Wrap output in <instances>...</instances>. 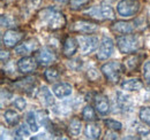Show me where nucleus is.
Masks as SVG:
<instances>
[{"label":"nucleus","instance_id":"obj_38","mask_svg":"<svg viewBox=\"0 0 150 140\" xmlns=\"http://www.w3.org/2000/svg\"><path fill=\"white\" fill-rule=\"evenodd\" d=\"M46 137H45V134L44 133H40V134H38L37 137H31V139H45Z\"/></svg>","mask_w":150,"mask_h":140},{"label":"nucleus","instance_id":"obj_16","mask_svg":"<svg viewBox=\"0 0 150 140\" xmlns=\"http://www.w3.org/2000/svg\"><path fill=\"white\" fill-rule=\"evenodd\" d=\"M115 104L118 106L119 110H122V111H131L132 110V107H133V102H132V99L121 93V92H118L117 93V99H115Z\"/></svg>","mask_w":150,"mask_h":140},{"label":"nucleus","instance_id":"obj_1","mask_svg":"<svg viewBox=\"0 0 150 140\" xmlns=\"http://www.w3.org/2000/svg\"><path fill=\"white\" fill-rule=\"evenodd\" d=\"M38 18L47 29L50 30H59L66 25L65 15L53 7H46L42 9L38 14Z\"/></svg>","mask_w":150,"mask_h":140},{"label":"nucleus","instance_id":"obj_2","mask_svg":"<svg viewBox=\"0 0 150 140\" xmlns=\"http://www.w3.org/2000/svg\"><path fill=\"white\" fill-rule=\"evenodd\" d=\"M144 40L140 35H125L117 38V46L120 53L131 54L143 47Z\"/></svg>","mask_w":150,"mask_h":140},{"label":"nucleus","instance_id":"obj_33","mask_svg":"<svg viewBox=\"0 0 150 140\" xmlns=\"http://www.w3.org/2000/svg\"><path fill=\"white\" fill-rule=\"evenodd\" d=\"M90 0H71V6L73 9H79L89 4Z\"/></svg>","mask_w":150,"mask_h":140},{"label":"nucleus","instance_id":"obj_36","mask_svg":"<svg viewBox=\"0 0 150 140\" xmlns=\"http://www.w3.org/2000/svg\"><path fill=\"white\" fill-rule=\"evenodd\" d=\"M9 56H11L9 52H7V51H4V50L1 51V61H2V62H6V61H8Z\"/></svg>","mask_w":150,"mask_h":140},{"label":"nucleus","instance_id":"obj_8","mask_svg":"<svg viewBox=\"0 0 150 140\" xmlns=\"http://www.w3.org/2000/svg\"><path fill=\"white\" fill-rule=\"evenodd\" d=\"M23 32L15 29L6 30L2 36V43L6 47H15L23 38Z\"/></svg>","mask_w":150,"mask_h":140},{"label":"nucleus","instance_id":"obj_6","mask_svg":"<svg viewBox=\"0 0 150 140\" xmlns=\"http://www.w3.org/2000/svg\"><path fill=\"white\" fill-rule=\"evenodd\" d=\"M77 40H79L80 51L83 55L95 52L99 44L98 38L95 36H80V38Z\"/></svg>","mask_w":150,"mask_h":140},{"label":"nucleus","instance_id":"obj_28","mask_svg":"<svg viewBox=\"0 0 150 140\" xmlns=\"http://www.w3.org/2000/svg\"><path fill=\"white\" fill-rule=\"evenodd\" d=\"M29 136H30V131H29L28 126L24 124L18 126V129L14 131V138H16V139H24Z\"/></svg>","mask_w":150,"mask_h":140},{"label":"nucleus","instance_id":"obj_20","mask_svg":"<svg viewBox=\"0 0 150 140\" xmlns=\"http://www.w3.org/2000/svg\"><path fill=\"white\" fill-rule=\"evenodd\" d=\"M38 97H39L42 104L44 106H46V107H52V106L54 105V98H53L51 91L46 88V86L40 88L39 92H38Z\"/></svg>","mask_w":150,"mask_h":140},{"label":"nucleus","instance_id":"obj_12","mask_svg":"<svg viewBox=\"0 0 150 140\" xmlns=\"http://www.w3.org/2000/svg\"><path fill=\"white\" fill-rule=\"evenodd\" d=\"M79 47H80V46H79V40H77L76 38H74V37L68 36V37L65 39V41H64L62 53H64L65 56L71 57V56H73L75 53L77 52Z\"/></svg>","mask_w":150,"mask_h":140},{"label":"nucleus","instance_id":"obj_14","mask_svg":"<svg viewBox=\"0 0 150 140\" xmlns=\"http://www.w3.org/2000/svg\"><path fill=\"white\" fill-rule=\"evenodd\" d=\"M112 31L120 34V35H129L134 31L135 27L133 25L132 22H126V21H117L114 22L111 27Z\"/></svg>","mask_w":150,"mask_h":140},{"label":"nucleus","instance_id":"obj_27","mask_svg":"<svg viewBox=\"0 0 150 140\" xmlns=\"http://www.w3.org/2000/svg\"><path fill=\"white\" fill-rule=\"evenodd\" d=\"M82 117L84 121L87 122H93L96 120V113H95V109L91 106H86L82 110Z\"/></svg>","mask_w":150,"mask_h":140},{"label":"nucleus","instance_id":"obj_24","mask_svg":"<svg viewBox=\"0 0 150 140\" xmlns=\"http://www.w3.org/2000/svg\"><path fill=\"white\" fill-rule=\"evenodd\" d=\"M82 130V122L79 118H73L68 124V133L71 137H77Z\"/></svg>","mask_w":150,"mask_h":140},{"label":"nucleus","instance_id":"obj_4","mask_svg":"<svg viewBox=\"0 0 150 140\" xmlns=\"http://www.w3.org/2000/svg\"><path fill=\"white\" fill-rule=\"evenodd\" d=\"M102 74L104 75V77L111 82V83H117L122 74V66L120 62L117 61H112V62H108L102 66L100 68Z\"/></svg>","mask_w":150,"mask_h":140},{"label":"nucleus","instance_id":"obj_18","mask_svg":"<svg viewBox=\"0 0 150 140\" xmlns=\"http://www.w3.org/2000/svg\"><path fill=\"white\" fill-rule=\"evenodd\" d=\"M35 80L36 79L34 77H27V78L19 79L15 83H13V86L15 88H18V90H20V91L29 92V91H31L33 88H35V84H36Z\"/></svg>","mask_w":150,"mask_h":140},{"label":"nucleus","instance_id":"obj_39","mask_svg":"<svg viewBox=\"0 0 150 140\" xmlns=\"http://www.w3.org/2000/svg\"><path fill=\"white\" fill-rule=\"evenodd\" d=\"M53 1H56V2L60 4V5H65V4H67L68 0H53Z\"/></svg>","mask_w":150,"mask_h":140},{"label":"nucleus","instance_id":"obj_22","mask_svg":"<svg viewBox=\"0 0 150 140\" xmlns=\"http://www.w3.org/2000/svg\"><path fill=\"white\" fill-rule=\"evenodd\" d=\"M4 120L9 126H15L20 121V115L13 109H8L4 113Z\"/></svg>","mask_w":150,"mask_h":140},{"label":"nucleus","instance_id":"obj_31","mask_svg":"<svg viewBox=\"0 0 150 140\" xmlns=\"http://www.w3.org/2000/svg\"><path fill=\"white\" fill-rule=\"evenodd\" d=\"M144 124V123H143ZM143 124H139L137 122L134 123V129L136 130V132L140 134V136H148L150 133V130L148 129L149 126L147 125V126H144Z\"/></svg>","mask_w":150,"mask_h":140},{"label":"nucleus","instance_id":"obj_11","mask_svg":"<svg viewBox=\"0 0 150 140\" xmlns=\"http://www.w3.org/2000/svg\"><path fill=\"white\" fill-rule=\"evenodd\" d=\"M73 30L76 32H81V34H93L98 30V25L94 22L81 20L73 24Z\"/></svg>","mask_w":150,"mask_h":140},{"label":"nucleus","instance_id":"obj_32","mask_svg":"<svg viewBox=\"0 0 150 140\" xmlns=\"http://www.w3.org/2000/svg\"><path fill=\"white\" fill-rule=\"evenodd\" d=\"M25 106H27V101H25L24 98H21V97H20V98H16V99L13 101V107L16 108L20 111H23L24 108H25Z\"/></svg>","mask_w":150,"mask_h":140},{"label":"nucleus","instance_id":"obj_25","mask_svg":"<svg viewBox=\"0 0 150 140\" xmlns=\"http://www.w3.org/2000/svg\"><path fill=\"white\" fill-rule=\"evenodd\" d=\"M44 77H45V79H46L49 83H54V82H57V80L60 78V74H59V71H58L57 68L50 67V68H47V69L45 70Z\"/></svg>","mask_w":150,"mask_h":140},{"label":"nucleus","instance_id":"obj_30","mask_svg":"<svg viewBox=\"0 0 150 140\" xmlns=\"http://www.w3.org/2000/svg\"><path fill=\"white\" fill-rule=\"evenodd\" d=\"M104 124L112 131H120L122 129V124L119 122V121H115V120H105Z\"/></svg>","mask_w":150,"mask_h":140},{"label":"nucleus","instance_id":"obj_17","mask_svg":"<svg viewBox=\"0 0 150 140\" xmlns=\"http://www.w3.org/2000/svg\"><path fill=\"white\" fill-rule=\"evenodd\" d=\"M54 60H56V54L53 53L52 50H50L47 47L42 48L37 55V61L43 66H47V64L52 63Z\"/></svg>","mask_w":150,"mask_h":140},{"label":"nucleus","instance_id":"obj_37","mask_svg":"<svg viewBox=\"0 0 150 140\" xmlns=\"http://www.w3.org/2000/svg\"><path fill=\"white\" fill-rule=\"evenodd\" d=\"M106 139H118V136L113 132H106Z\"/></svg>","mask_w":150,"mask_h":140},{"label":"nucleus","instance_id":"obj_35","mask_svg":"<svg viewBox=\"0 0 150 140\" xmlns=\"http://www.w3.org/2000/svg\"><path fill=\"white\" fill-rule=\"evenodd\" d=\"M1 25L2 27H11L12 25V20H11V16L8 15H2L1 16Z\"/></svg>","mask_w":150,"mask_h":140},{"label":"nucleus","instance_id":"obj_34","mask_svg":"<svg viewBox=\"0 0 150 140\" xmlns=\"http://www.w3.org/2000/svg\"><path fill=\"white\" fill-rule=\"evenodd\" d=\"M143 77L146 79L147 83L150 84V61H147L144 64H143Z\"/></svg>","mask_w":150,"mask_h":140},{"label":"nucleus","instance_id":"obj_15","mask_svg":"<svg viewBox=\"0 0 150 140\" xmlns=\"http://www.w3.org/2000/svg\"><path fill=\"white\" fill-rule=\"evenodd\" d=\"M38 48V43L35 39H29L24 43H22L21 45L15 47V53L20 55H27L33 51H36Z\"/></svg>","mask_w":150,"mask_h":140},{"label":"nucleus","instance_id":"obj_7","mask_svg":"<svg viewBox=\"0 0 150 140\" xmlns=\"http://www.w3.org/2000/svg\"><path fill=\"white\" fill-rule=\"evenodd\" d=\"M114 50V43L113 40L108 37V36H104L102 41L99 43V47L97 50V59L100 60V61H104V60H108L113 53Z\"/></svg>","mask_w":150,"mask_h":140},{"label":"nucleus","instance_id":"obj_29","mask_svg":"<svg viewBox=\"0 0 150 140\" xmlns=\"http://www.w3.org/2000/svg\"><path fill=\"white\" fill-rule=\"evenodd\" d=\"M139 117L141 122L150 127V107H142L139 111Z\"/></svg>","mask_w":150,"mask_h":140},{"label":"nucleus","instance_id":"obj_23","mask_svg":"<svg viewBox=\"0 0 150 140\" xmlns=\"http://www.w3.org/2000/svg\"><path fill=\"white\" fill-rule=\"evenodd\" d=\"M141 55L139 54H133L125 59V66L129 70H136L141 64Z\"/></svg>","mask_w":150,"mask_h":140},{"label":"nucleus","instance_id":"obj_21","mask_svg":"<svg viewBox=\"0 0 150 140\" xmlns=\"http://www.w3.org/2000/svg\"><path fill=\"white\" fill-rule=\"evenodd\" d=\"M84 134L87 139H99L102 134L100 126L96 123H89L84 129Z\"/></svg>","mask_w":150,"mask_h":140},{"label":"nucleus","instance_id":"obj_19","mask_svg":"<svg viewBox=\"0 0 150 140\" xmlns=\"http://www.w3.org/2000/svg\"><path fill=\"white\" fill-rule=\"evenodd\" d=\"M144 86V84L137 79V78H131V79H125L121 83V88L128 92H135V91H140Z\"/></svg>","mask_w":150,"mask_h":140},{"label":"nucleus","instance_id":"obj_10","mask_svg":"<svg viewBox=\"0 0 150 140\" xmlns=\"http://www.w3.org/2000/svg\"><path fill=\"white\" fill-rule=\"evenodd\" d=\"M95 102V109L96 111L102 115V116H106L110 113V102L106 95L104 94H97L94 99Z\"/></svg>","mask_w":150,"mask_h":140},{"label":"nucleus","instance_id":"obj_26","mask_svg":"<svg viewBox=\"0 0 150 140\" xmlns=\"http://www.w3.org/2000/svg\"><path fill=\"white\" fill-rule=\"evenodd\" d=\"M25 120H27L28 126L30 127V130H31L33 132H37L38 127H39V126H38L37 116H36V114H35L34 111H29V113L27 114Z\"/></svg>","mask_w":150,"mask_h":140},{"label":"nucleus","instance_id":"obj_13","mask_svg":"<svg viewBox=\"0 0 150 140\" xmlns=\"http://www.w3.org/2000/svg\"><path fill=\"white\" fill-rule=\"evenodd\" d=\"M52 92L54 93L58 99H65L67 97H69L73 92V88H72V85L68 84V83H58V84H54L52 86Z\"/></svg>","mask_w":150,"mask_h":140},{"label":"nucleus","instance_id":"obj_5","mask_svg":"<svg viewBox=\"0 0 150 140\" xmlns=\"http://www.w3.org/2000/svg\"><path fill=\"white\" fill-rule=\"evenodd\" d=\"M140 10V2L137 0H120L117 5V12L122 18H132Z\"/></svg>","mask_w":150,"mask_h":140},{"label":"nucleus","instance_id":"obj_3","mask_svg":"<svg viewBox=\"0 0 150 140\" xmlns=\"http://www.w3.org/2000/svg\"><path fill=\"white\" fill-rule=\"evenodd\" d=\"M86 15H89L90 18L96 20H113L115 18L113 8L106 2H100L99 5L91 7L90 9L84 12Z\"/></svg>","mask_w":150,"mask_h":140},{"label":"nucleus","instance_id":"obj_9","mask_svg":"<svg viewBox=\"0 0 150 140\" xmlns=\"http://www.w3.org/2000/svg\"><path fill=\"white\" fill-rule=\"evenodd\" d=\"M38 62L33 56H23L18 62V69L22 74H30L37 69Z\"/></svg>","mask_w":150,"mask_h":140}]
</instances>
